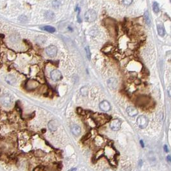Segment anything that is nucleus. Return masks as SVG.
<instances>
[{
    "mask_svg": "<svg viewBox=\"0 0 171 171\" xmlns=\"http://www.w3.org/2000/svg\"><path fill=\"white\" fill-rule=\"evenodd\" d=\"M57 122L56 120H52L48 123V128L51 131H55L57 129Z\"/></svg>",
    "mask_w": 171,
    "mask_h": 171,
    "instance_id": "11",
    "label": "nucleus"
},
{
    "mask_svg": "<svg viewBox=\"0 0 171 171\" xmlns=\"http://www.w3.org/2000/svg\"><path fill=\"white\" fill-rule=\"evenodd\" d=\"M81 93L83 96H86L88 94V88L87 87H82L81 89Z\"/></svg>",
    "mask_w": 171,
    "mask_h": 171,
    "instance_id": "18",
    "label": "nucleus"
},
{
    "mask_svg": "<svg viewBox=\"0 0 171 171\" xmlns=\"http://www.w3.org/2000/svg\"><path fill=\"white\" fill-rule=\"evenodd\" d=\"M140 144L142 145V147H144V144L143 142V140H140Z\"/></svg>",
    "mask_w": 171,
    "mask_h": 171,
    "instance_id": "25",
    "label": "nucleus"
},
{
    "mask_svg": "<svg viewBox=\"0 0 171 171\" xmlns=\"http://www.w3.org/2000/svg\"><path fill=\"white\" fill-rule=\"evenodd\" d=\"M157 30H158V34L160 35V36L163 37L165 34V30L162 25H158L157 26Z\"/></svg>",
    "mask_w": 171,
    "mask_h": 171,
    "instance_id": "13",
    "label": "nucleus"
},
{
    "mask_svg": "<svg viewBox=\"0 0 171 171\" xmlns=\"http://www.w3.org/2000/svg\"><path fill=\"white\" fill-rule=\"evenodd\" d=\"M0 102L4 107H9L12 104V98L8 94L3 95L0 98Z\"/></svg>",
    "mask_w": 171,
    "mask_h": 171,
    "instance_id": "2",
    "label": "nucleus"
},
{
    "mask_svg": "<svg viewBox=\"0 0 171 171\" xmlns=\"http://www.w3.org/2000/svg\"><path fill=\"white\" fill-rule=\"evenodd\" d=\"M164 150H165V151L167 152H168V148H167V145H164Z\"/></svg>",
    "mask_w": 171,
    "mask_h": 171,
    "instance_id": "23",
    "label": "nucleus"
},
{
    "mask_svg": "<svg viewBox=\"0 0 171 171\" xmlns=\"http://www.w3.org/2000/svg\"><path fill=\"white\" fill-rule=\"evenodd\" d=\"M45 17L46 19L52 20L54 18V13L53 12L48 10V11L46 12V13H45Z\"/></svg>",
    "mask_w": 171,
    "mask_h": 171,
    "instance_id": "15",
    "label": "nucleus"
},
{
    "mask_svg": "<svg viewBox=\"0 0 171 171\" xmlns=\"http://www.w3.org/2000/svg\"><path fill=\"white\" fill-rule=\"evenodd\" d=\"M139 165H140V166H142V160H140V162H139Z\"/></svg>",
    "mask_w": 171,
    "mask_h": 171,
    "instance_id": "27",
    "label": "nucleus"
},
{
    "mask_svg": "<svg viewBox=\"0 0 171 171\" xmlns=\"http://www.w3.org/2000/svg\"><path fill=\"white\" fill-rule=\"evenodd\" d=\"M34 171H44V168L42 167H38L35 169Z\"/></svg>",
    "mask_w": 171,
    "mask_h": 171,
    "instance_id": "21",
    "label": "nucleus"
},
{
    "mask_svg": "<svg viewBox=\"0 0 171 171\" xmlns=\"http://www.w3.org/2000/svg\"><path fill=\"white\" fill-rule=\"evenodd\" d=\"M144 19H145V23H146L147 25H149L150 23V17H149V14L148 11H146V12L145 13Z\"/></svg>",
    "mask_w": 171,
    "mask_h": 171,
    "instance_id": "17",
    "label": "nucleus"
},
{
    "mask_svg": "<svg viewBox=\"0 0 171 171\" xmlns=\"http://www.w3.org/2000/svg\"><path fill=\"white\" fill-rule=\"evenodd\" d=\"M137 122L140 128L145 129L148 125V119L145 116L141 115L137 118Z\"/></svg>",
    "mask_w": 171,
    "mask_h": 171,
    "instance_id": "3",
    "label": "nucleus"
},
{
    "mask_svg": "<svg viewBox=\"0 0 171 171\" xmlns=\"http://www.w3.org/2000/svg\"><path fill=\"white\" fill-rule=\"evenodd\" d=\"M132 2H133L132 1H123V3L125 4V5H131Z\"/></svg>",
    "mask_w": 171,
    "mask_h": 171,
    "instance_id": "22",
    "label": "nucleus"
},
{
    "mask_svg": "<svg viewBox=\"0 0 171 171\" xmlns=\"http://www.w3.org/2000/svg\"><path fill=\"white\" fill-rule=\"evenodd\" d=\"M85 51H86V53L87 57H88V59L89 60L91 59V52H90V49H89V47L87 46L85 48Z\"/></svg>",
    "mask_w": 171,
    "mask_h": 171,
    "instance_id": "19",
    "label": "nucleus"
},
{
    "mask_svg": "<svg viewBox=\"0 0 171 171\" xmlns=\"http://www.w3.org/2000/svg\"><path fill=\"white\" fill-rule=\"evenodd\" d=\"M46 53L50 57H54L57 54V48L54 45H50L46 48Z\"/></svg>",
    "mask_w": 171,
    "mask_h": 171,
    "instance_id": "4",
    "label": "nucleus"
},
{
    "mask_svg": "<svg viewBox=\"0 0 171 171\" xmlns=\"http://www.w3.org/2000/svg\"><path fill=\"white\" fill-rule=\"evenodd\" d=\"M50 77H51L53 81H59L60 80H61L62 78V75L61 72L59 70L54 69L50 73Z\"/></svg>",
    "mask_w": 171,
    "mask_h": 171,
    "instance_id": "5",
    "label": "nucleus"
},
{
    "mask_svg": "<svg viewBox=\"0 0 171 171\" xmlns=\"http://www.w3.org/2000/svg\"><path fill=\"white\" fill-rule=\"evenodd\" d=\"M109 126L113 131H118L121 127V121L118 119L113 120L110 122Z\"/></svg>",
    "mask_w": 171,
    "mask_h": 171,
    "instance_id": "6",
    "label": "nucleus"
},
{
    "mask_svg": "<svg viewBox=\"0 0 171 171\" xmlns=\"http://www.w3.org/2000/svg\"><path fill=\"white\" fill-rule=\"evenodd\" d=\"M99 108L102 111L108 112L111 109V105L109 103V102L106 101V100H104V101H102L100 103Z\"/></svg>",
    "mask_w": 171,
    "mask_h": 171,
    "instance_id": "7",
    "label": "nucleus"
},
{
    "mask_svg": "<svg viewBox=\"0 0 171 171\" xmlns=\"http://www.w3.org/2000/svg\"><path fill=\"white\" fill-rule=\"evenodd\" d=\"M41 30H43L44 31H46V32H50V33H54L55 32V28H54V27H52V26H44V27H42L41 28Z\"/></svg>",
    "mask_w": 171,
    "mask_h": 171,
    "instance_id": "14",
    "label": "nucleus"
},
{
    "mask_svg": "<svg viewBox=\"0 0 171 171\" xmlns=\"http://www.w3.org/2000/svg\"><path fill=\"white\" fill-rule=\"evenodd\" d=\"M167 161H168V162H171V156H169H169H168L167 157Z\"/></svg>",
    "mask_w": 171,
    "mask_h": 171,
    "instance_id": "24",
    "label": "nucleus"
},
{
    "mask_svg": "<svg viewBox=\"0 0 171 171\" xmlns=\"http://www.w3.org/2000/svg\"><path fill=\"white\" fill-rule=\"evenodd\" d=\"M71 131L75 136H79L81 133V127H79V125H76V124H73V125H71Z\"/></svg>",
    "mask_w": 171,
    "mask_h": 171,
    "instance_id": "10",
    "label": "nucleus"
},
{
    "mask_svg": "<svg viewBox=\"0 0 171 171\" xmlns=\"http://www.w3.org/2000/svg\"><path fill=\"white\" fill-rule=\"evenodd\" d=\"M108 86L111 89H115L117 88L118 81L115 78H111L108 81Z\"/></svg>",
    "mask_w": 171,
    "mask_h": 171,
    "instance_id": "8",
    "label": "nucleus"
},
{
    "mask_svg": "<svg viewBox=\"0 0 171 171\" xmlns=\"http://www.w3.org/2000/svg\"><path fill=\"white\" fill-rule=\"evenodd\" d=\"M152 9H153V11L155 12V13H158L159 10H160V8H159V5H158V3L157 2H154L153 4H152Z\"/></svg>",
    "mask_w": 171,
    "mask_h": 171,
    "instance_id": "16",
    "label": "nucleus"
},
{
    "mask_svg": "<svg viewBox=\"0 0 171 171\" xmlns=\"http://www.w3.org/2000/svg\"><path fill=\"white\" fill-rule=\"evenodd\" d=\"M52 4H53V7L55 8H57L59 7V1H55L52 3Z\"/></svg>",
    "mask_w": 171,
    "mask_h": 171,
    "instance_id": "20",
    "label": "nucleus"
},
{
    "mask_svg": "<svg viewBox=\"0 0 171 171\" xmlns=\"http://www.w3.org/2000/svg\"><path fill=\"white\" fill-rule=\"evenodd\" d=\"M6 82L10 85L14 84L16 82V79L15 77L12 75H8L5 78Z\"/></svg>",
    "mask_w": 171,
    "mask_h": 171,
    "instance_id": "12",
    "label": "nucleus"
},
{
    "mask_svg": "<svg viewBox=\"0 0 171 171\" xmlns=\"http://www.w3.org/2000/svg\"><path fill=\"white\" fill-rule=\"evenodd\" d=\"M77 171V169L76 168H73V169H71L70 170H69L68 171Z\"/></svg>",
    "mask_w": 171,
    "mask_h": 171,
    "instance_id": "26",
    "label": "nucleus"
},
{
    "mask_svg": "<svg viewBox=\"0 0 171 171\" xmlns=\"http://www.w3.org/2000/svg\"><path fill=\"white\" fill-rule=\"evenodd\" d=\"M97 14L96 12L93 10H89L86 12L84 15V18L88 22H93L96 19Z\"/></svg>",
    "mask_w": 171,
    "mask_h": 171,
    "instance_id": "1",
    "label": "nucleus"
},
{
    "mask_svg": "<svg viewBox=\"0 0 171 171\" xmlns=\"http://www.w3.org/2000/svg\"><path fill=\"white\" fill-rule=\"evenodd\" d=\"M127 113L130 116H135L138 114V110L133 106H129L127 108Z\"/></svg>",
    "mask_w": 171,
    "mask_h": 171,
    "instance_id": "9",
    "label": "nucleus"
}]
</instances>
